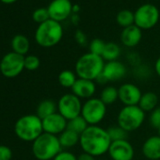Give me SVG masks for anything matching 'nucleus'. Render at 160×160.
<instances>
[{
    "instance_id": "nucleus-1",
    "label": "nucleus",
    "mask_w": 160,
    "mask_h": 160,
    "mask_svg": "<svg viewBox=\"0 0 160 160\" xmlns=\"http://www.w3.org/2000/svg\"><path fill=\"white\" fill-rule=\"evenodd\" d=\"M111 142L108 130L99 125H89L80 135L79 139V145L83 152L94 157L107 153Z\"/></svg>"
},
{
    "instance_id": "nucleus-23",
    "label": "nucleus",
    "mask_w": 160,
    "mask_h": 160,
    "mask_svg": "<svg viewBox=\"0 0 160 160\" xmlns=\"http://www.w3.org/2000/svg\"><path fill=\"white\" fill-rule=\"evenodd\" d=\"M77 75L75 72H72L71 70H63L59 72L58 76V83L61 87L66 89H72V86L77 80Z\"/></svg>"
},
{
    "instance_id": "nucleus-15",
    "label": "nucleus",
    "mask_w": 160,
    "mask_h": 160,
    "mask_svg": "<svg viewBox=\"0 0 160 160\" xmlns=\"http://www.w3.org/2000/svg\"><path fill=\"white\" fill-rule=\"evenodd\" d=\"M126 73H127L126 66L121 61L114 60V61H108L105 63L102 76L106 80V82H113L122 79L126 75Z\"/></svg>"
},
{
    "instance_id": "nucleus-19",
    "label": "nucleus",
    "mask_w": 160,
    "mask_h": 160,
    "mask_svg": "<svg viewBox=\"0 0 160 160\" xmlns=\"http://www.w3.org/2000/svg\"><path fill=\"white\" fill-rule=\"evenodd\" d=\"M158 106V96L152 92H147L142 93L138 103V107L146 113L152 112Z\"/></svg>"
},
{
    "instance_id": "nucleus-7",
    "label": "nucleus",
    "mask_w": 160,
    "mask_h": 160,
    "mask_svg": "<svg viewBox=\"0 0 160 160\" xmlns=\"http://www.w3.org/2000/svg\"><path fill=\"white\" fill-rule=\"evenodd\" d=\"M107 110V105L100 98L92 97L83 103L81 116L89 125H98L105 119Z\"/></svg>"
},
{
    "instance_id": "nucleus-6",
    "label": "nucleus",
    "mask_w": 160,
    "mask_h": 160,
    "mask_svg": "<svg viewBox=\"0 0 160 160\" xmlns=\"http://www.w3.org/2000/svg\"><path fill=\"white\" fill-rule=\"evenodd\" d=\"M145 121V112L138 106H124L118 113V125L126 132L138 130Z\"/></svg>"
},
{
    "instance_id": "nucleus-28",
    "label": "nucleus",
    "mask_w": 160,
    "mask_h": 160,
    "mask_svg": "<svg viewBox=\"0 0 160 160\" xmlns=\"http://www.w3.org/2000/svg\"><path fill=\"white\" fill-rule=\"evenodd\" d=\"M108 130V133L110 137L111 141H117V140H122V139H127V134L128 132H126L124 129H122L121 126L114 125V126H110Z\"/></svg>"
},
{
    "instance_id": "nucleus-26",
    "label": "nucleus",
    "mask_w": 160,
    "mask_h": 160,
    "mask_svg": "<svg viewBox=\"0 0 160 160\" xmlns=\"http://www.w3.org/2000/svg\"><path fill=\"white\" fill-rule=\"evenodd\" d=\"M116 21L119 26L125 28L130 26L135 25V14L129 10L120 11L116 16Z\"/></svg>"
},
{
    "instance_id": "nucleus-22",
    "label": "nucleus",
    "mask_w": 160,
    "mask_h": 160,
    "mask_svg": "<svg viewBox=\"0 0 160 160\" xmlns=\"http://www.w3.org/2000/svg\"><path fill=\"white\" fill-rule=\"evenodd\" d=\"M58 137L60 145L62 148L65 149H70L74 147L75 145L79 144V139H80V135L76 134L75 132L66 129L64 132H62Z\"/></svg>"
},
{
    "instance_id": "nucleus-37",
    "label": "nucleus",
    "mask_w": 160,
    "mask_h": 160,
    "mask_svg": "<svg viewBox=\"0 0 160 160\" xmlns=\"http://www.w3.org/2000/svg\"><path fill=\"white\" fill-rule=\"evenodd\" d=\"M154 71H155L156 74L160 77V57L156 59V61L154 63Z\"/></svg>"
},
{
    "instance_id": "nucleus-4",
    "label": "nucleus",
    "mask_w": 160,
    "mask_h": 160,
    "mask_svg": "<svg viewBox=\"0 0 160 160\" xmlns=\"http://www.w3.org/2000/svg\"><path fill=\"white\" fill-rule=\"evenodd\" d=\"M62 151L58 136L42 133L32 142V152L38 160H53Z\"/></svg>"
},
{
    "instance_id": "nucleus-18",
    "label": "nucleus",
    "mask_w": 160,
    "mask_h": 160,
    "mask_svg": "<svg viewBox=\"0 0 160 160\" xmlns=\"http://www.w3.org/2000/svg\"><path fill=\"white\" fill-rule=\"evenodd\" d=\"M142 38V30L136 25L130 26L122 29L121 33V42L126 47L137 46Z\"/></svg>"
},
{
    "instance_id": "nucleus-25",
    "label": "nucleus",
    "mask_w": 160,
    "mask_h": 160,
    "mask_svg": "<svg viewBox=\"0 0 160 160\" xmlns=\"http://www.w3.org/2000/svg\"><path fill=\"white\" fill-rule=\"evenodd\" d=\"M121 55V47L115 42H107L105 50L103 52L102 58L105 61H114L117 60Z\"/></svg>"
},
{
    "instance_id": "nucleus-13",
    "label": "nucleus",
    "mask_w": 160,
    "mask_h": 160,
    "mask_svg": "<svg viewBox=\"0 0 160 160\" xmlns=\"http://www.w3.org/2000/svg\"><path fill=\"white\" fill-rule=\"evenodd\" d=\"M119 100L123 106H138L142 92L140 89L132 83H124L119 89Z\"/></svg>"
},
{
    "instance_id": "nucleus-8",
    "label": "nucleus",
    "mask_w": 160,
    "mask_h": 160,
    "mask_svg": "<svg viewBox=\"0 0 160 160\" xmlns=\"http://www.w3.org/2000/svg\"><path fill=\"white\" fill-rule=\"evenodd\" d=\"M135 14V25L141 30L153 28L159 20V11L156 6L147 3L137 9Z\"/></svg>"
},
{
    "instance_id": "nucleus-36",
    "label": "nucleus",
    "mask_w": 160,
    "mask_h": 160,
    "mask_svg": "<svg viewBox=\"0 0 160 160\" xmlns=\"http://www.w3.org/2000/svg\"><path fill=\"white\" fill-rule=\"evenodd\" d=\"M77 160H96L94 156L89 154V153H86V152H83L80 155L77 156Z\"/></svg>"
},
{
    "instance_id": "nucleus-32",
    "label": "nucleus",
    "mask_w": 160,
    "mask_h": 160,
    "mask_svg": "<svg viewBox=\"0 0 160 160\" xmlns=\"http://www.w3.org/2000/svg\"><path fill=\"white\" fill-rule=\"evenodd\" d=\"M149 122L154 129L157 130V128L160 125V107H157L155 109L150 112Z\"/></svg>"
},
{
    "instance_id": "nucleus-35",
    "label": "nucleus",
    "mask_w": 160,
    "mask_h": 160,
    "mask_svg": "<svg viewBox=\"0 0 160 160\" xmlns=\"http://www.w3.org/2000/svg\"><path fill=\"white\" fill-rule=\"evenodd\" d=\"M75 40L78 42V43L80 44H85L86 42H87V39H86V36L84 33H82L80 30H78L76 33H75Z\"/></svg>"
},
{
    "instance_id": "nucleus-3",
    "label": "nucleus",
    "mask_w": 160,
    "mask_h": 160,
    "mask_svg": "<svg viewBox=\"0 0 160 160\" xmlns=\"http://www.w3.org/2000/svg\"><path fill=\"white\" fill-rule=\"evenodd\" d=\"M14 132L21 140L33 142L43 133L42 120L36 114L24 115L16 121Z\"/></svg>"
},
{
    "instance_id": "nucleus-2",
    "label": "nucleus",
    "mask_w": 160,
    "mask_h": 160,
    "mask_svg": "<svg viewBox=\"0 0 160 160\" xmlns=\"http://www.w3.org/2000/svg\"><path fill=\"white\" fill-rule=\"evenodd\" d=\"M105 63L101 56L94 55L91 52L86 53L76 60L74 67L75 73L78 78L96 81L103 72Z\"/></svg>"
},
{
    "instance_id": "nucleus-9",
    "label": "nucleus",
    "mask_w": 160,
    "mask_h": 160,
    "mask_svg": "<svg viewBox=\"0 0 160 160\" xmlns=\"http://www.w3.org/2000/svg\"><path fill=\"white\" fill-rule=\"evenodd\" d=\"M58 112L67 121L81 115L83 103L73 93H66L58 101Z\"/></svg>"
},
{
    "instance_id": "nucleus-31",
    "label": "nucleus",
    "mask_w": 160,
    "mask_h": 160,
    "mask_svg": "<svg viewBox=\"0 0 160 160\" xmlns=\"http://www.w3.org/2000/svg\"><path fill=\"white\" fill-rule=\"evenodd\" d=\"M41 65L40 58L35 55L25 56V69L28 71H36Z\"/></svg>"
},
{
    "instance_id": "nucleus-34",
    "label": "nucleus",
    "mask_w": 160,
    "mask_h": 160,
    "mask_svg": "<svg viewBox=\"0 0 160 160\" xmlns=\"http://www.w3.org/2000/svg\"><path fill=\"white\" fill-rule=\"evenodd\" d=\"M53 160H77V157L72 152L62 150L60 152L57 154V156Z\"/></svg>"
},
{
    "instance_id": "nucleus-16",
    "label": "nucleus",
    "mask_w": 160,
    "mask_h": 160,
    "mask_svg": "<svg viewBox=\"0 0 160 160\" xmlns=\"http://www.w3.org/2000/svg\"><path fill=\"white\" fill-rule=\"evenodd\" d=\"M72 93L77 96L79 99H91L93 97L96 92V84L95 81L89 79L77 78L76 82L72 86Z\"/></svg>"
},
{
    "instance_id": "nucleus-10",
    "label": "nucleus",
    "mask_w": 160,
    "mask_h": 160,
    "mask_svg": "<svg viewBox=\"0 0 160 160\" xmlns=\"http://www.w3.org/2000/svg\"><path fill=\"white\" fill-rule=\"evenodd\" d=\"M25 70V56L15 52L6 54L0 61V72L7 78L18 76Z\"/></svg>"
},
{
    "instance_id": "nucleus-20",
    "label": "nucleus",
    "mask_w": 160,
    "mask_h": 160,
    "mask_svg": "<svg viewBox=\"0 0 160 160\" xmlns=\"http://www.w3.org/2000/svg\"><path fill=\"white\" fill-rule=\"evenodd\" d=\"M58 112V104L51 99L42 100L37 107L36 115L42 120Z\"/></svg>"
},
{
    "instance_id": "nucleus-39",
    "label": "nucleus",
    "mask_w": 160,
    "mask_h": 160,
    "mask_svg": "<svg viewBox=\"0 0 160 160\" xmlns=\"http://www.w3.org/2000/svg\"><path fill=\"white\" fill-rule=\"evenodd\" d=\"M157 135L160 136V125H159V127L157 128Z\"/></svg>"
},
{
    "instance_id": "nucleus-12",
    "label": "nucleus",
    "mask_w": 160,
    "mask_h": 160,
    "mask_svg": "<svg viewBox=\"0 0 160 160\" xmlns=\"http://www.w3.org/2000/svg\"><path fill=\"white\" fill-rule=\"evenodd\" d=\"M72 9L70 0H52L47 7L50 19L58 23L66 20L72 12Z\"/></svg>"
},
{
    "instance_id": "nucleus-17",
    "label": "nucleus",
    "mask_w": 160,
    "mask_h": 160,
    "mask_svg": "<svg viewBox=\"0 0 160 160\" xmlns=\"http://www.w3.org/2000/svg\"><path fill=\"white\" fill-rule=\"evenodd\" d=\"M143 155L150 160H159L160 159V136H151L149 137L142 145Z\"/></svg>"
},
{
    "instance_id": "nucleus-14",
    "label": "nucleus",
    "mask_w": 160,
    "mask_h": 160,
    "mask_svg": "<svg viewBox=\"0 0 160 160\" xmlns=\"http://www.w3.org/2000/svg\"><path fill=\"white\" fill-rule=\"evenodd\" d=\"M67 124L68 121L58 112H56L42 120L43 132L55 136H59L64 132L67 129Z\"/></svg>"
},
{
    "instance_id": "nucleus-21",
    "label": "nucleus",
    "mask_w": 160,
    "mask_h": 160,
    "mask_svg": "<svg viewBox=\"0 0 160 160\" xmlns=\"http://www.w3.org/2000/svg\"><path fill=\"white\" fill-rule=\"evenodd\" d=\"M29 46H30L29 41L25 35L17 34L12 40V51L19 55L26 56V54H28L29 50Z\"/></svg>"
},
{
    "instance_id": "nucleus-11",
    "label": "nucleus",
    "mask_w": 160,
    "mask_h": 160,
    "mask_svg": "<svg viewBox=\"0 0 160 160\" xmlns=\"http://www.w3.org/2000/svg\"><path fill=\"white\" fill-rule=\"evenodd\" d=\"M108 152L112 160H133L135 154L134 147L127 139L112 141Z\"/></svg>"
},
{
    "instance_id": "nucleus-27",
    "label": "nucleus",
    "mask_w": 160,
    "mask_h": 160,
    "mask_svg": "<svg viewBox=\"0 0 160 160\" xmlns=\"http://www.w3.org/2000/svg\"><path fill=\"white\" fill-rule=\"evenodd\" d=\"M88 126H89V124L86 122V120L80 115L76 118H73V119L68 121L67 129L72 130L78 135H81L88 128Z\"/></svg>"
},
{
    "instance_id": "nucleus-38",
    "label": "nucleus",
    "mask_w": 160,
    "mask_h": 160,
    "mask_svg": "<svg viewBox=\"0 0 160 160\" xmlns=\"http://www.w3.org/2000/svg\"><path fill=\"white\" fill-rule=\"evenodd\" d=\"M0 1H2L3 3H6V4H11V3L17 1V0H0Z\"/></svg>"
},
{
    "instance_id": "nucleus-33",
    "label": "nucleus",
    "mask_w": 160,
    "mask_h": 160,
    "mask_svg": "<svg viewBox=\"0 0 160 160\" xmlns=\"http://www.w3.org/2000/svg\"><path fill=\"white\" fill-rule=\"evenodd\" d=\"M12 158V151L6 145H0V160H11Z\"/></svg>"
},
{
    "instance_id": "nucleus-5",
    "label": "nucleus",
    "mask_w": 160,
    "mask_h": 160,
    "mask_svg": "<svg viewBox=\"0 0 160 160\" xmlns=\"http://www.w3.org/2000/svg\"><path fill=\"white\" fill-rule=\"evenodd\" d=\"M63 37V28L60 23L52 19L40 24L35 31L36 42L45 48L57 45Z\"/></svg>"
},
{
    "instance_id": "nucleus-24",
    "label": "nucleus",
    "mask_w": 160,
    "mask_h": 160,
    "mask_svg": "<svg viewBox=\"0 0 160 160\" xmlns=\"http://www.w3.org/2000/svg\"><path fill=\"white\" fill-rule=\"evenodd\" d=\"M99 98L107 106L112 105L119 100V91L114 86H107L102 90Z\"/></svg>"
},
{
    "instance_id": "nucleus-29",
    "label": "nucleus",
    "mask_w": 160,
    "mask_h": 160,
    "mask_svg": "<svg viewBox=\"0 0 160 160\" xmlns=\"http://www.w3.org/2000/svg\"><path fill=\"white\" fill-rule=\"evenodd\" d=\"M32 18L39 25L49 20L50 15H49L47 8H39V9L35 10L32 13Z\"/></svg>"
},
{
    "instance_id": "nucleus-30",
    "label": "nucleus",
    "mask_w": 160,
    "mask_h": 160,
    "mask_svg": "<svg viewBox=\"0 0 160 160\" xmlns=\"http://www.w3.org/2000/svg\"><path fill=\"white\" fill-rule=\"evenodd\" d=\"M106 44H107V42H105L103 40L96 38V39L92 40V42L90 43V52L94 55L102 57L103 52L106 47Z\"/></svg>"
}]
</instances>
